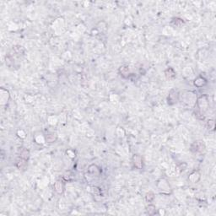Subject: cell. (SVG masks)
I'll list each match as a JSON object with an SVG mask.
<instances>
[{
    "instance_id": "cell-1",
    "label": "cell",
    "mask_w": 216,
    "mask_h": 216,
    "mask_svg": "<svg viewBox=\"0 0 216 216\" xmlns=\"http://www.w3.org/2000/svg\"><path fill=\"white\" fill-rule=\"evenodd\" d=\"M209 98L207 95H201L197 99V106L201 111H205L209 107Z\"/></svg>"
},
{
    "instance_id": "cell-2",
    "label": "cell",
    "mask_w": 216,
    "mask_h": 216,
    "mask_svg": "<svg viewBox=\"0 0 216 216\" xmlns=\"http://www.w3.org/2000/svg\"><path fill=\"white\" fill-rule=\"evenodd\" d=\"M205 150H206L205 144L202 140L195 141L191 144V151L193 153H203L205 151Z\"/></svg>"
},
{
    "instance_id": "cell-3",
    "label": "cell",
    "mask_w": 216,
    "mask_h": 216,
    "mask_svg": "<svg viewBox=\"0 0 216 216\" xmlns=\"http://www.w3.org/2000/svg\"><path fill=\"white\" fill-rule=\"evenodd\" d=\"M10 100V94L8 89L4 88L0 89V104L1 106H5Z\"/></svg>"
},
{
    "instance_id": "cell-4",
    "label": "cell",
    "mask_w": 216,
    "mask_h": 216,
    "mask_svg": "<svg viewBox=\"0 0 216 216\" xmlns=\"http://www.w3.org/2000/svg\"><path fill=\"white\" fill-rule=\"evenodd\" d=\"M179 100V93L177 90L176 89H171L167 97V102L170 106H172L174 104H176Z\"/></svg>"
},
{
    "instance_id": "cell-5",
    "label": "cell",
    "mask_w": 216,
    "mask_h": 216,
    "mask_svg": "<svg viewBox=\"0 0 216 216\" xmlns=\"http://www.w3.org/2000/svg\"><path fill=\"white\" fill-rule=\"evenodd\" d=\"M133 164L135 168L138 169V170H141L143 169L144 167V160H143V158L139 155V154H134L133 156Z\"/></svg>"
},
{
    "instance_id": "cell-6",
    "label": "cell",
    "mask_w": 216,
    "mask_h": 216,
    "mask_svg": "<svg viewBox=\"0 0 216 216\" xmlns=\"http://www.w3.org/2000/svg\"><path fill=\"white\" fill-rule=\"evenodd\" d=\"M64 189L65 184L64 181H62V180H58V181L54 183V190H55L58 194L64 193Z\"/></svg>"
},
{
    "instance_id": "cell-7",
    "label": "cell",
    "mask_w": 216,
    "mask_h": 216,
    "mask_svg": "<svg viewBox=\"0 0 216 216\" xmlns=\"http://www.w3.org/2000/svg\"><path fill=\"white\" fill-rule=\"evenodd\" d=\"M158 188H159V189H160V191H162V193H165L166 191H167V192L169 193V191L171 190V188H170L169 183H168L167 181L165 180V179H161V180L159 182V183H158Z\"/></svg>"
},
{
    "instance_id": "cell-8",
    "label": "cell",
    "mask_w": 216,
    "mask_h": 216,
    "mask_svg": "<svg viewBox=\"0 0 216 216\" xmlns=\"http://www.w3.org/2000/svg\"><path fill=\"white\" fill-rule=\"evenodd\" d=\"M88 172L89 174H91L94 176H99L101 173V170L95 164L90 165L88 168Z\"/></svg>"
},
{
    "instance_id": "cell-9",
    "label": "cell",
    "mask_w": 216,
    "mask_h": 216,
    "mask_svg": "<svg viewBox=\"0 0 216 216\" xmlns=\"http://www.w3.org/2000/svg\"><path fill=\"white\" fill-rule=\"evenodd\" d=\"M201 178V174L198 171H194L191 173L188 176V180L193 183H197Z\"/></svg>"
},
{
    "instance_id": "cell-10",
    "label": "cell",
    "mask_w": 216,
    "mask_h": 216,
    "mask_svg": "<svg viewBox=\"0 0 216 216\" xmlns=\"http://www.w3.org/2000/svg\"><path fill=\"white\" fill-rule=\"evenodd\" d=\"M207 85V80L203 76H198L195 79L194 85L197 88L205 86Z\"/></svg>"
},
{
    "instance_id": "cell-11",
    "label": "cell",
    "mask_w": 216,
    "mask_h": 216,
    "mask_svg": "<svg viewBox=\"0 0 216 216\" xmlns=\"http://www.w3.org/2000/svg\"><path fill=\"white\" fill-rule=\"evenodd\" d=\"M15 166L18 169L20 170H25L26 169L27 167V160H25V159H22V158H19L17 160H16V163H15Z\"/></svg>"
},
{
    "instance_id": "cell-12",
    "label": "cell",
    "mask_w": 216,
    "mask_h": 216,
    "mask_svg": "<svg viewBox=\"0 0 216 216\" xmlns=\"http://www.w3.org/2000/svg\"><path fill=\"white\" fill-rule=\"evenodd\" d=\"M165 75L168 80H173L176 78V72L172 68H168L165 71Z\"/></svg>"
},
{
    "instance_id": "cell-13",
    "label": "cell",
    "mask_w": 216,
    "mask_h": 216,
    "mask_svg": "<svg viewBox=\"0 0 216 216\" xmlns=\"http://www.w3.org/2000/svg\"><path fill=\"white\" fill-rule=\"evenodd\" d=\"M45 138H46V142L47 143H54L57 139H58V136L56 133H48L46 135H45Z\"/></svg>"
},
{
    "instance_id": "cell-14",
    "label": "cell",
    "mask_w": 216,
    "mask_h": 216,
    "mask_svg": "<svg viewBox=\"0 0 216 216\" xmlns=\"http://www.w3.org/2000/svg\"><path fill=\"white\" fill-rule=\"evenodd\" d=\"M119 73L121 74V75L124 78H129V68L128 66H122L119 68Z\"/></svg>"
},
{
    "instance_id": "cell-15",
    "label": "cell",
    "mask_w": 216,
    "mask_h": 216,
    "mask_svg": "<svg viewBox=\"0 0 216 216\" xmlns=\"http://www.w3.org/2000/svg\"><path fill=\"white\" fill-rule=\"evenodd\" d=\"M30 153L29 151V150H27V149L23 148L20 151V157L22 159H25V160H28L29 158H30Z\"/></svg>"
},
{
    "instance_id": "cell-16",
    "label": "cell",
    "mask_w": 216,
    "mask_h": 216,
    "mask_svg": "<svg viewBox=\"0 0 216 216\" xmlns=\"http://www.w3.org/2000/svg\"><path fill=\"white\" fill-rule=\"evenodd\" d=\"M146 211H147V213H148L150 215H155V213H156V208H155V206L153 205V204H149V205L146 207Z\"/></svg>"
},
{
    "instance_id": "cell-17",
    "label": "cell",
    "mask_w": 216,
    "mask_h": 216,
    "mask_svg": "<svg viewBox=\"0 0 216 216\" xmlns=\"http://www.w3.org/2000/svg\"><path fill=\"white\" fill-rule=\"evenodd\" d=\"M145 199L147 202L151 203L152 201L154 199V193L153 192H149L145 194Z\"/></svg>"
},
{
    "instance_id": "cell-18",
    "label": "cell",
    "mask_w": 216,
    "mask_h": 216,
    "mask_svg": "<svg viewBox=\"0 0 216 216\" xmlns=\"http://www.w3.org/2000/svg\"><path fill=\"white\" fill-rule=\"evenodd\" d=\"M35 141L37 143V144H43L46 143V138H45V136H42V138H41V136L40 135H37L36 137V138H35Z\"/></svg>"
},
{
    "instance_id": "cell-19",
    "label": "cell",
    "mask_w": 216,
    "mask_h": 216,
    "mask_svg": "<svg viewBox=\"0 0 216 216\" xmlns=\"http://www.w3.org/2000/svg\"><path fill=\"white\" fill-rule=\"evenodd\" d=\"M172 23L176 26H181L182 25L184 24V21H183V20H182L180 18H174L172 20Z\"/></svg>"
},
{
    "instance_id": "cell-20",
    "label": "cell",
    "mask_w": 216,
    "mask_h": 216,
    "mask_svg": "<svg viewBox=\"0 0 216 216\" xmlns=\"http://www.w3.org/2000/svg\"><path fill=\"white\" fill-rule=\"evenodd\" d=\"M14 50L18 54H23L25 52V49L23 48V46H14Z\"/></svg>"
},
{
    "instance_id": "cell-21",
    "label": "cell",
    "mask_w": 216,
    "mask_h": 216,
    "mask_svg": "<svg viewBox=\"0 0 216 216\" xmlns=\"http://www.w3.org/2000/svg\"><path fill=\"white\" fill-rule=\"evenodd\" d=\"M207 126H208L209 129L214 130L215 129V121L212 120V119L209 120V121L207 122Z\"/></svg>"
},
{
    "instance_id": "cell-22",
    "label": "cell",
    "mask_w": 216,
    "mask_h": 216,
    "mask_svg": "<svg viewBox=\"0 0 216 216\" xmlns=\"http://www.w3.org/2000/svg\"><path fill=\"white\" fill-rule=\"evenodd\" d=\"M66 154H67L69 158H71V159H74V158H75V156H76V153H75V151H74V150H68L66 151Z\"/></svg>"
},
{
    "instance_id": "cell-23",
    "label": "cell",
    "mask_w": 216,
    "mask_h": 216,
    "mask_svg": "<svg viewBox=\"0 0 216 216\" xmlns=\"http://www.w3.org/2000/svg\"><path fill=\"white\" fill-rule=\"evenodd\" d=\"M17 136L21 138H26V133L23 129H20L17 131Z\"/></svg>"
},
{
    "instance_id": "cell-24",
    "label": "cell",
    "mask_w": 216,
    "mask_h": 216,
    "mask_svg": "<svg viewBox=\"0 0 216 216\" xmlns=\"http://www.w3.org/2000/svg\"><path fill=\"white\" fill-rule=\"evenodd\" d=\"M72 178H73V176H72V175H70V172H66L64 175V179L65 181H68V182H70L71 180H72Z\"/></svg>"
}]
</instances>
